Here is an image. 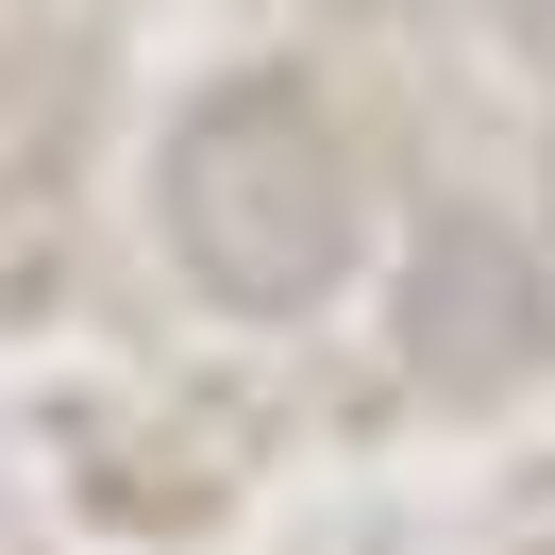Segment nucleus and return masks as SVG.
<instances>
[{
  "instance_id": "obj_3",
  "label": "nucleus",
  "mask_w": 555,
  "mask_h": 555,
  "mask_svg": "<svg viewBox=\"0 0 555 555\" xmlns=\"http://www.w3.org/2000/svg\"><path fill=\"white\" fill-rule=\"evenodd\" d=\"M505 35H521V51H539V68H555V0H505Z\"/></svg>"
},
{
  "instance_id": "obj_2",
  "label": "nucleus",
  "mask_w": 555,
  "mask_h": 555,
  "mask_svg": "<svg viewBox=\"0 0 555 555\" xmlns=\"http://www.w3.org/2000/svg\"><path fill=\"white\" fill-rule=\"evenodd\" d=\"M404 353H421V387H454V404H505V387L555 353L539 253H521L505 219H438V236L404 253Z\"/></svg>"
},
{
  "instance_id": "obj_1",
  "label": "nucleus",
  "mask_w": 555,
  "mask_h": 555,
  "mask_svg": "<svg viewBox=\"0 0 555 555\" xmlns=\"http://www.w3.org/2000/svg\"><path fill=\"white\" fill-rule=\"evenodd\" d=\"M169 253L219 286V304H253V320H286V304L337 286L353 169L320 152V118L286 102V85H219V102L169 135Z\"/></svg>"
}]
</instances>
